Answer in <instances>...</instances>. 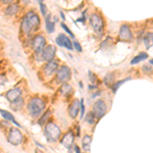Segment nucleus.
Listing matches in <instances>:
<instances>
[{"mask_svg":"<svg viewBox=\"0 0 153 153\" xmlns=\"http://www.w3.org/2000/svg\"><path fill=\"white\" fill-rule=\"evenodd\" d=\"M55 41H56V43H57L58 46L65 47L66 49H68V50H73L74 49L73 43L71 42L70 38H68L66 35H65V34H59Z\"/></svg>","mask_w":153,"mask_h":153,"instance_id":"9d476101","label":"nucleus"},{"mask_svg":"<svg viewBox=\"0 0 153 153\" xmlns=\"http://www.w3.org/2000/svg\"><path fill=\"white\" fill-rule=\"evenodd\" d=\"M75 150H76V152H80V149H79V147H75Z\"/></svg>","mask_w":153,"mask_h":153,"instance_id":"f704fd0d","label":"nucleus"},{"mask_svg":"<svg viewBox=\"0 0 153 153\" xmlns=\"http://www.w3.org/2000/svg\"><path fill=\"white\" fill-rule=\"evenodd\" d=\"M39 26H40V18L36 12L33 11L28 12L22 21V30L28 35L37 31Z\"/></svg>","mask_w":153,"mask_h":153,"instance_id":"f257e3e1","label":"nucleus"},{"mask_svg":"<svg viewBox=\"0 0 153 153\" xmlns=\"http://www.w3.org/2000/svg\"><path fill=\"white\" fill-rule=\"evenodd\" d=\"M59 13H60V16H61V19H62L63 21H65V14H63V12H62V11H60V12H59Z\"/></svg>","mask_w":153,"mask_h":153,"instance_id":"72a5a7b5","label":"nucleus"},{"mask_svg":"<svg viewBox=\"0 0 153 153\" xmlns=\"http://www.w3.org/2000/svg\"><path fill=\"white\" fill-rule=\"evenodd\" d=\"M45 25H46V30L49 34H52L55 30V25H54V22H52L50 19V14L49 16H46V22H45Z\"/></svg>","mask_w":153,"mask_h":153,"instance_id":"a211bd4d","label":"nucleus"},{"mask_svg":"<svg viewBox=\"0 0 153 153\" xmlns=\"http://www.w3.org/2000/svg\"><path fill=\"white\" fill-rule=\"evenodd\" d=\"M0 113H1V114H2V117H3L4 118H5L6 120H10V122L13 123L14 125H16V126H18V127H19V125L18 124V123L16 122V120H14L13 115H12L10 112L5 111V110H2V109H0Z\"/></svg>","mask_w":153,"mask_h":153,"instance_id":"412c9836","label":"nucleus"},{"mask_svg":"<svg viewBox=\"0 0 153 153\" xmlns=\"http://www.w3.org/2000/svg\"><path fill=\"white\" fill-rule=\"evenodd\" d=\"M39 2H43V0H38Z\"/></svg>","mask_w":153,"mask_h":153,"instance_id":"e433bc0d","label":"nucleus"},{"mask_svg":"<svg viewBox=\"0 0 153 153\" xmlns=\"http://www.w3.org/2000/svg\"><path fill=\"white\" fill-rule=\"evenodd\" d=\"M144 44L147 49L151 48L153 46V33H147L144 37Z\"/></svg>","mask_w":153,"mask_h":153,"instance_id":"aec40b11","label":"nucleus"},{"mask_svg":"<svg viewBox=\"0 0 153 153\" xmlns=\"http://www.w3.org/2000/svg\"><path fill=\"white\" fill-rule=\"evenodd\" d=\"M39 5H40V10H41V13L43 16H47V7H46L45 4L43 3V2H39Z\"/></svg>","mask_w":153,"mask_h":153,"instance_id":"393cba45","label":"nucleus"},{"mask_svg":"<svg viewBox=\"0 0 153 153\" xmlns=\"http://www.w3.org/2000/svg\"><path fill=\"white\" fill-rule=\"evenodd\" d=\"M32 45H33V49H34V51H35V52L41 53L42 51H43V49L45 48V46H46L45 38H44L43 36H41V35L36 36L35 38H34Z\"/></svg>","mask_w":153,"mask_h":153,"instance_id":"0eeeda50","label":"nucleus"},{"mask_svg":"<svg viewBox=\"0 0 153 153\" xmlns=\"http://www.w3.org/2000/svg\"><path fill=\"white\" fill-rule=\"evenodd\" d=\"M73 91V88H71V86L70 85H68V84H65V83H63V85L61 86V88H60V93L62 95H68L70 93Z\"/></svg>","mask_w":153,"mask_h":153,"instance_id":"5701e85b","label":"nucleus"},{"mask_svg":"<svg viewBox=\"0 0 153 153\" xmlns=\"http://www.w3.org/2000/svg\"><path fill=\"white\" fill-rule=\"evenodd\" d=\"M73 46H74V48L78 51V52H82V47H81V45H80V43H79V42H74Z\"/></svg>","mask_w":153,"mask_h":153,"instance_id":"2f4dec72","label":"nucleus"},{"mask_svg":"<svg viewBox=\"0 0 153 153\" xmlns=\"http://www.w3.org/2000/svg\"><path fill=\"white\" fill-rule=\"evenodd\" d=\"M147 58H148V54L146 52H141V53L138 54L137 56H135V57L131 60V65H137V63L141 62V61H143V60H146Z\"/></svg>","mask_w":153,"mask_h":153,"instance_id":"dca6fc26","label":"nucleus"},{"mask_svg":"<svg viewBox=\"0 0 153 153\" xmlns=\"http://www.w3.org/2000/svg\"><path fill=\"white\" fill-rule=\"evenodd\" d=\"M142 70H143V71H144L145 74H151V73H153V70L151 68V66H149V65H144L142 68Z\"/></svg>","mask_w":153,"mask_h":153,"instance_id":"7c9ffc66","label":"nucleus"},{"mask_svg":"<svg viewBox=\"0 0 153 153\" xmlns=\"http://www.w3.org/2000/svg\"><path fill=\"white\" fill-rule=\"evenodd\" d=\"M23 105H24V100L22 98H19L18 100L11 102V108L13 110H19L23 107Z\"/></svg>","mask_w":153,"mask_h":153,"instance_id":"4be33fe9","label":"nucleus"},{"mask_svg":"<svg viewBox=\"0 0 153 153\" xmlns=\"http://www.w3.org/2000/svg\"><path fill=\"white\" fill-rule=\"evenodd\" d=\"M57 68H58V63L56 61H52V60L48 61V63L44 68V74L46 76H51L57 71Z\"/></svg>","mask_w":153,"mask_h":153,"instance_id":"4468645a","label":"nucleus"},{"mask_svg":"<svg viewBox=\"0 0 153 153\" xmlns=\"http://www.w3.org/2000/svg\"><path fill=\"white\" fill-rule=\"evenodd\" d=\"M19 11V5L18 4H10L6 7L5 13L7 16H14L16 13H18Z\"/></svg>","mask_w":153,"mask_h":153,"instance_id":"6ab92c4d","label":"nucleus"},{"mask_svg":"<svg viewBox=\"0 0 153 153\" xmlns=\"http://www.w3.org/2000/svg\"><path fill=\"white\" fill-rule=\"evenodd\" d=\"M45 109V103L40 98H33L28 104L29 113L32 117H38Z\"/></svg>","mask_w":153,"mask_h":153,"instance_id":"f03ea898","label":"nucleus"},{"mask_svg":"<svg viewBox=\"0 0 153 153\" xmlns=\"http://www.w3.org/2000/svg\"><path fill=\"white\" fill-rule=\"evenodd\" d=\"M80 112V101L75 99L71 102V104L70 106V109H68V113H70V117L71 118L76 117L78 113Z\"/></svg>","mask_w":153,"mask_h":153,"instance_id":"2eb2a0df","label":"nucleus"},{"mask_svg":"<svg viewBox=\"0 0 153 153\" xmlns=\"http://www.w3.org/2000/svg\"><path fill=\"white\" fill-rule=\"evenodd\" d=\"M21 96H22V91L19 88L11 89V90L7 91L6 93V98L9 102H13V101L18 100L19 98H21Z\"/></svg>","mask_w":153,"mask_h":153,"instance_id":"ddd939ff","label":"nucleus"},{"mask_svg":"<svg viewBox=\"0 0 153 153\" xmlns=\"http://www.w3.org/2000/svg\"><path fill=\"white\" fill-rule=\"evenodd\" d=\"M44 133H45L47 139L50 141H57L61 135V131L59 127L54 123H47V125L45 126V129H44Z\"/></svg>","mask_w":153,"mask_h":153,"instance_id":"7ed1b4c3","label":"nucleus"},{"mask_svg":"<svg viewBox=\"0 0 153 153\" xmlns=\"http://www.w3.org/2000/svg\"><path fill=\"white\" fill-rule=\"evenodd\" d=\"M49 114H50V112H49V111H47V112H46L45 114H44L43 117H41V120H39V125H40V126H42V125H43L44 123L46 122V118H47V117H49Z\"/></svg>","mask_w":153,"mask_h":153,"instance_id":"c756f323","label":"nucleus"},{"mask_svg":"<svg viewBox=\"0 0 153 153\" xmlns=\"http://www.w3.org/2000/svg\"><path fill=\"white\" fill-rule=\"evenodd\" d=\"M2 1H3L4 3H7V4H8V3H12V2H14L16 0H2Z\"/></svg>","mask_w":153,"mask_h":153,"instance_id":"473e14b6","label":"nucleus"},{"mask_svg":"<svg viewBox=\"0 0 153 153\" xmlns=\"http://www.w3.org/2000/svg\"><path fill=\"white\" fill-rule=\"evenodd\" d=\"M120 38L124 41H132L133 34L131 32V29L128 25H123L120 29Z\"/></svg>","mask_w":153,"mask_h":153,"instance_id":"9b49d317","label":"nucleus"},{"mask_svg":"<svg viewBox=\"0 0 153 153\" xmlns=\"http://www.w3.org/2000/svg\"><path fill=\"white\" fill-rule=\"evenodd\" d=\"M131 79H132V78H130V76H129V78H126V79H124V80L118 81V82L114 83V84H113V85H112V91L115 93V92H117V91L118 90V88H120V86L123 85V84H125L126 82H128V81H130Z\"/></svg>","mask_w":153,"mask_h":153,"instance_id":"b1692460","label":"nucleus"},{"mask_svg":"<svg viewBox=\"0 0 153 153\" xmlns=\"http://www.w3.org/2000/svg\"><path fill=\"white\" fill-rule=\"evenodd\" d=\"M113 75H111V74H109V75H107L104 78V82L105 84H107V85H111V83L113 82Z\"/></svg>","mask_w":153,"mask_h":153,"instance_id":"cd10ccee","label":"nucleus"},{"mask_svg":"<svg viewBox=\"0 0 153 153\" xmlns=\"http://www.w3.org/2000/svg\"><path fill=\"white\" fill-rule=\"evenodd\" d=\"M106 105L102 100H97L93 105L92 108V112L95 115L96 118H101L105 115L106 113Z\"/></svg>","mask_w":153,"mask_h":153,"instance_id":"423d86ee","label":"nucleus"},{"mask_svg":"<svg viewBox=\"0 0 153 153\" xmlns=\"http://www.w3.org/2000/svg\"><path fill=\"white\" fill-rule=\"evenodd\" d=\"M71 71L65 65L61 66L57 71V79L59 82H62V83L68 82L71 80Z\"/></svg>","mask_w":153,"mask_h":153,"instance_id":"6e6552de","label":"nucleus"},{"mask_svg":"<svg viewBox=\"0 0 153 153\" xmlns=\"http://www.w3.org/2000/svg\"><path fill=\"white\" fill-rule=\"evenodd\" d=\"M149 62H150V65H153V59H151V60H150Z\"/></svg>","mask_w":153,"mask_h":153,"instance_id":"c9c22d12","label":"nucleus"},{"mask_svg":"<svg viewBox=\"0 0 153 153\" xmlns=\"http://www.w3.org/2000/svg\"><path fill=\"white\" fill-rule=\"evenodd\" d=\"M61 28H62L63 30H65V31L66 32V33L68 34V35H70V36L71 37V38H75V35H74V33L71 31L70 28H68V27L66 26V25H65V23H61Z\"/></svg>","mask_w":153,"mask_h":153,"instance_id":"a878e982","label":"nucleus"},{"mask_svg":"<svg viewBox=\"0 0 153 153\" xmlns=\"http://www.w3.org/2000/svg\"><path fill=\"white\" fill-rule=\"evenodd\" d=\"M91 142H92V138L91 136L86 135L83 138V149L85 151H90L91 150Z\"/></svg>","mask_w":153,"mask_h":153,"instance_id":"f3484780","label":"nucleus"},{"mask_svg":"<svg viewBox=\"0 0 153 153\" xmlns=\"http://www.w3.org/2000/svg\"><path fill=\"white\" fill-rule=\"evenodd\" d=\"M84 114H85V105H84V99L80 101V117L81 120L84 117Z\"/></svg>","mask_w":153,"mask_h":153,"instance_id":"bb28decb","label":"nucleus"},{"mask_svg":"<svg viewBox=\"0 0 153 153\" xmlns=\"http://www.w3.org/2000/svg\"><path fill=\"white\" fill-rule=\"evenodd\" d=\"M94 118H95V115L93 114V112L89 113V114L87 115V117H86V120H87V122L89 123V124H94Z\"/></svg>","mask_w":153,"mask_h":153,"instance_id":"c85d7f7f","label":"nucleus"},{"mask_svg":"<svg viewBox=\"0 0 153 153\" xmlns=\"http://www.w3.org/2000/svg\"><path fill=\"white\" fill-rule=\"evenodd\" d=\"M74 141H75V135H74V133L71 132V131H70V132H68L62 137V139H61V144L65 148H68V149H71V146L74 145Z\"/></svg>","mask_w":153,"mask_h":153,"instance_id":"f8f14e48","label":"nucleus"},{"mask_svg":"<svg viewBox=\"0 0 153 153\" xmlns=\"http://www.w3.org/2000/svg\"><path fill=\"white\" fill-rule=\"evenodd\" d=\"M90 25H91V27L94 29V31L98 32V33H101L103 28H104L103 19L101 18L99 14H96V13H93L92 16H90Z\"/></svg>","mask_w":153,"mask_h":153,"instance_id":"39448f33","label":"nucleus"},{"mask_svg":"<svg viewBox=\"0 0 153 153\" xmlns=\"http://www.w3.org/2000/svg\"><path fill=\"white\" fill-rule=\"evenodd\" d=\"M42 57L45 61H51L52 59L54 58L55 56V53H56V47L53 45H48V46H45V48L43 49L42 51Z\"/></svg>","mask_w":153,"mask_h":153,"instance_id":"1a4fd4ad","label":"nucleus"},{"mask_svg":"<svg viewBox=\"0 0 153 153\" xmlns=\"http://www.w3.org/2000/svg\"><path fill=\"white\" fill-rule=\"evenodd\" d=\"M7 141L10 143V144L14 145V146L19 145L22 141H23V134H22V132L19 129L12 128L9 131L8 136H7Z\"/></svg>","mask_w":153,"mask_h":153,"instance_id":"20e7f679","label":"nucleus"}]
</instances>
